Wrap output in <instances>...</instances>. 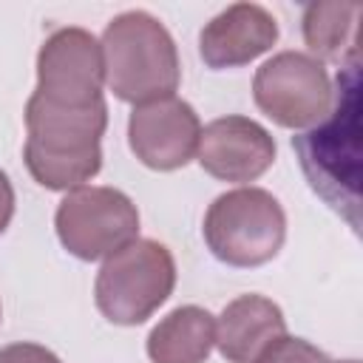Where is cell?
<instances>
[{
  "instance_id": "cell-14",
  "label": "cell",
  "mask_w": 363,
  "mask_h": 363,
  "mask_svg": "<svg viewBox=\"0 0 363 363\" xmlns=\"http://www.w3.org/2000/svg\"><path fill=\"white\" fill-rule=\"evenodd\" d=\"M323 360H326V354L318 346H312L309 340L281 335L252 363H323Z\"/></svg>"
},
{
  "instance_id": "cell-13",
  "label": "cell",
  "mask_w": 363,
  "mask_h": 363,
  "mask_svg": "<svg viewBox=\"0 0 363 363\" xmlns=\"http://www.w3.org/2000/svg\"><path fill=\"white\" fill-rule=\"evenodd\" d=\"M363 6L354 0L309 3L301 17L309 57L332 65H352L357 54V20Z\"/></svg>"
},
{
  "instance_id": "cell-3",
  "label": "cell",
  "mask_w": 363,
  "mask_h": 363,
  "mask_svg": "<svg viewBox=\"0 0 363 363\" xmlns=\"http://www.w3.org/2000/svg\"><path fill=\"white\" fill-rule=\"evenodd\" d=\"M207 250L227 267L269 264L286 241V213L264 187H235L213 199L201 224Z\"/></svg>"
},
{
  "instance_id": "cell-4",
  "label": "cell",
  "mask_w": 363,
  "mask_h": 363,
  "mask_svg": "<svg viewBox=\"0 0 363 363\" xmlns=\"http://www.w3.org/2000/svg\"><path fill=\"white\" fill-rule=\"evenodd\" d=\"M173 252L153 238H136L102 261L94 281V301L105 320L139 326L173 295Z\"/></svg>"
},
{
  "instance_id": "cell-18",
  "label": "cell",
  "mask_w": 363,
  "mask_h": 363,
  "mask_svg": "<svg viewBox=\"0 0 363 363\" xmlns=\"http://www.w3.org/2000/svg\"><path fill=\"white\" fill-rule=\"evenodd\" d=\"M0 315H3V312H0Z\"/></svg>"
},
{
  "instance_id": "cell-17",
  "label": "cell",
  "mask_w": 363,
  "mask_h": 363,
  "mask_svg": "<svg viewBox=\"0 0 363 363\" xmlns=\"http://www.w3.org/2000/svg\"><path fill=\"white\" fill-rule=\"evenodd\" d=\"M323 363H360V360H357V357H349V360H329V357H326Z\"/></svg>"
},
{
  "instance_id": "cell-5",
  "label": "cell",
  "mask_w": 363,
  "mask_h": 363,
  "mask_svg": "<svg viewBox=\"0 0 363 363\" xmlns=\"http://www.w3.org/2000/svg\"><path fill=\"white\" fill-rule=\"evenodd\" d=\"M60 244L79 261H105L139 238V210L116 187L82 184L68 190L54 213Z\"/></svg>"
},
{
  "instance_id": "cell-6",
  "label": "cell",
  "mask_w": 363,
  "mask_h": 363,
  "mask_svg": "<svg viewBox=\"0 0 363 363\" xmlns=\"http://www.w3.org/2000/svg\"><path fill=\"white\" fill-rule=\"evenodd\" d=\"M252 99L275 125L306 130L332 113L335 91L323 62L303 51H281L255 71Z\"/></svg>"
},
{
  "instance_id": "cell-16",
  "label": "cell",
  "mask_w": 363,
  "mask_h": 363,
  "mask_svg": "<svg viewBox=\"0 0 363 363\" xmlns=\"http://www.w3.org/2000/svg\"><path fill=\"white\" fill-rule=\"evenodd\" d=\"M14 218V187L6 170H0V235L9 230Z\"/></svg>"
},
{
  "instance_id": "cell-2",
  "label": "cell",
  "mask_w": 363,
  "mask_h": 363,
  "mask_svg": "<svg viewBox=\"0 0 363 363\" xmlns=\"http://www.w3.org/2000/svg\"><path fill=\"white\" fill-rule=\"evenodd\" d=\"M105 85L116 99L145 105L176 96L182 82L179 48L159 17L142 9L116 14L102 31Z\"/></svg>"
},
{
  "instance_id": "cell-1",
  "label": "cell",
  "mask_w": 363,
  "mask_h": 363,
  "mask_svg": "<svg viewBox=\"0 0 363 363\" xmlns=\"http://www.w3.org/2000/svg\"><path fill=\"white\" fill-rule=\"evenodd\" d=\"M108 128L105 99L91 108H51L37 96L26 102L23 162L45 190H77L102 170V136Z\"/></svg>"
},
{
  "instance_id": "cell-12",
  "label": "cell",
  "mask_w": 363,
  "mask_h": 363,
  "mask_svg": "<svg viewBox=\"0 0 363 363\" xmlns=\"http://www.w3.org/2000/svg\"><path fill=\"white\" fill-rule=\"evenodd\" d=\"M216 346V318L196 303L176 306L147 335L150 363H204Z\"/></svg>"
},
{
  "instance_id": "cell-9",
  "label": "cell",
  "mask_w": 363,
  "mask_h": 363,
  "mask_svg": "<svg viewBox=\"0 0 363 363\" xmlns=\"http://www.w3.org/2000/svg\"><path fill=\"white\" fill-rule=\"evenodd\" d=\"M275 139L272 133L241 113L218 116L201 128L196 159L204 173L218 182L250 184L261 179L275 162Z\"/></svg>"
},
{
  "instance_id": "cell-10",
  "label": "cell",
  "mask_w": 363,
  "mask_h": 363,
  "mask_svg": "<svg viewBox=\"0 0 363 363\" xmlns=\"http://www.w3.org/2000/svg\"><path fill=\"white\" fill-rule=\"evenodd\" d=\"M278 43V20L258 3H233L204 23L199 57L207 68H241Z\"/></svg>"
},
{
  "instance_id": "cell-11",
  "label": "cell",
  "mask_w": 363,
  "mask_h": 363,
  "mask_svg": "<svg viewBox=\"0 0 363 363\" xmlns=\"http://www.w3.org/2000/svg\"><path fill=\"white\" fill-rule=\"evenodd\" d=\"M281 335H286L281 306L255 292L233 298L216 320V346L227 363H252Z\"/></svg>"
},
{
  "instance_id": "cell-15",
  "label": "cell",
  "mask_w": 363,
  "mask_h": 363,
  "mask_svg": "<svg viewBox=\"0 0 363 363\" xmlns=\"http://www.w3.org/2000/svg\"><path fill=\"white\" fill-rule=\"evenodd\" d=\"M0 363H62V360L40 343L20 340V343H9L0 349Z\"/></svg>"
},
{
  "instance_id": "cell-8",
  "label": "cell",
  "mask_w": 363,
  "mask_h": 363,
  "mask_svg": "<svg viewBox=\"0 0 363 363\" xmlns=\"http://www.w3.org/2000/svg\"><path fill=\"white\" fill-rule=\"evenodd\" d=\"M201 122L190 102L182 96H164L145 105H133L128 116V145L133 156L159 173L184 167L199 147Z\"/></svg>"
},
{
  "instance_id": "cell-7",
  "label": "cell",
  "mask_w": 363,
  "mask_h": 363,
  "mask_svg": "<svg viewBox=\"0 0 363 363\" xmlns=\"http://www.w3.org/2000/svg\"><path fill=\"white\" fill-rule=\"evenodd\" d=\"M105 62L99 40L79 26L57 28L37 51V88L31 96L51 108H91L102 102Z\"/></svg>"
}]
</instances>
